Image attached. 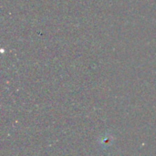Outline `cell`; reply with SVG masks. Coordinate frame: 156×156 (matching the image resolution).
Segmentation results:
<instances>
[{
	"label": "cell",
	"mask_w": 156,
	"mask_h": 156,
	"mask_svg": "<svg viewBox=\"0 0 156 156\" xmlns=\"http://www.w3.org/2000/svg\"><path fill=\"white\" fill-rule=\"evenodd\" d=\"M112 142V138L111 135L110 136H103L102 141L101 142V144L102 146H110Z\"/></svg>",
	"instance_id": "cell-1"
}]
</instances>
